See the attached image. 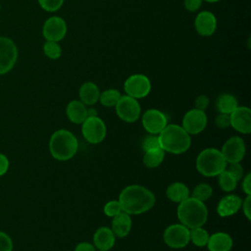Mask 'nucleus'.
<instances>
[{
	"label": "nucleus",
	"mask_w": 251,
	"mask_h": 251,
	"mask_svg": "<svg viewBox=\"0 0 251 251\" xmlns=\"http://www.w3.org/2000/svg\"><path fill=\"white\" fill-rule=\"evenodd\" d=\"M155 201L153 192L139 184L125 187L119 196L123 212L128 215H139L149 211L155 205Z\"/></svg>",
	"instance_id": "f257e3e1"
},
{
	"label": "nucleus",
	"mask_w": 251,
	"mask_h": 251,
	"mask_svg": "<svg viewBox=\"0 0 251 251\" xmlns=\"http://www.w3.org/2000/svg\"><path fill=\"white\" fill-rule=\"evenodd\" d=\"M161 148L176 155L186 152L191 144L190 134L178 125H167L158 134Z\"/></svg>",
	"instance_id": "f03ea898"
},
{
	"label": "nucleus",
	"mask_w": 251,
	"mask_h": 251,
	"mask_svg": "<svg viewBox=\"0 0 251 251\" xmlns=\"http://www.w3.org/2000/svg\"><path fill=\"white\" fill-rule=\"evenodd\" d=\"M176 215L180 224L190 229L204 226L208 219V210L204 202L189 196L178 203Z\"/></svg>",
	"instance_id": "7ed1b4c3"
},
{
	"label": "nucleus",
	"mask_w": 251,
	"mask_h": 251,
	"mask_svg": "<svg viewBox=\"0 0 251 251\" xmlns=\"http://www.w3.org/2000/svg\"><path fill=\"white\" fill-rule=\"evenodd\" d=\"M78 149L76 137L68 129H58L50 137L49 150L53 158L67 161L73 158Z\"/></svg>",
	"instance_id": "20e7f679"
},
{
	"label": "nucleus",
	"mask_w": 251,
	"mask_h": 251,
	"mask_svg": "<svg viewBox=\"0 0 251 251\" xmlns=\"http://www.w3.org/2000/svg\"><path fill=\"white\" fill-rule=\"evenodd\" d=\"M226 161L216 148L202 150L196 158V169L204 176H218L226 169Z\"/></svg>",
	"instance_id": "39448f33"
},
{
	"label": "nucleus",
	"mask_w": 251,
	"mask_h": 251,
	"mask_svg": "<svg viewBox=\"0 0 251 251\" xmlns=\"http://www.w3.org/2000/svg\"><path fill=\"white\" fill-rule=\"evenodd\" d=\"M124 89L126 94L132 98H144L151 91V81L145 75L134 74L126 79Z\"/></svg>",
	"instance_id": "423d86ee"
},
{
	"label": "nucleus",
	"mask_w": 251,
	"mask_h": 251,
	"mask_svg": "<svg viewBox=\"0 0 251 251\" xmlns=\"http://www.w3.org/2000/svg\"><path fill=\"white\" fill-rule=\"evenodd\" d=\"M117 116L126 123L136 122L141 115V108L137 99L128 95H122L115 106Z\"/></svg>",
	"instance_id": "0eeeda50"
},
{
	"label": "nucleus",
	"mask_w": 251,
	"mask_h": 251,
	"mask_svg": "<svg viewBox=\"0 0 251 251\" xmlns=\"http://www.w3.org/2000/svg\"><path fill=\"white\" fill-rule=\"evenodd\" d=\"M81 125V133L87 142L97 144L104 140L106 136V126L98 116L86 118Z\"/></svg>",
	"instance_id": "6e6552de"
},
{
	"label": "nucleus",
	"mask_w": 251,
	"mask_h": 251,
	"mask_svg": "<svg viewBox=\"0 0 251 251\" xmlns=\"http://www.w3.org/2000/svg\"><path fill=\"white\" fill-rule=\"evenodd\" d=\"M165 243L173 249H180L185 247L189 241V228L182 224H175L169 226L163 234Z\"/></svg>",
	"instance_id": "1a4fd4ad"
},
{
	"label": "nucleus",
	"mask_w": 251,
	"mask_h": 251,
	"mask_svg": "<svg viewBox=\"0 0 251 251\" xmlns=\"http://www.w3.org/2000/svg\"><path fill=\"white\" fill-rule=\"evenodd\" d=\"M18 59V48L15 42L5 36H0V75L7 74L15 66Z\"/></svg>",
	"instance_id": "9d476101"
},
{
	"label": "nucleus",
	"mask_w": 251,
	"mask_h": 251,
	"mask_svg": "<svg viewBox=\"0 0 251 251\" xmlns=\"http://www.w3.org/2000/svg\"><path fill=\"white\" fill-rule=\"evenodd\" d=\"M207 123L208 118L205 112L194 108L184 114L181 126L188 134H198L205 129Z\"/></svg>",
	"instance_id": "9b49d317"
},
{
	"label": "nucleus",
	"mask_w": 251,
	"mask_h": 251,
	"mask_svg": "<svg viewBox=\"0 0 251 251\" xmlns=\"http://www.w3.org/2000/svg\"><path fill=\"white\" fill-rule=\"evenodd\" d=\"M143 127L150 134H159L168 125L167 116L160 110L148 109L141 118Z\"/></svg>",
	"instance_id": "f8f14e48"
},
{
	"label": "nucleus",
	"mask_w": 251,
	"mask_h": 251,
	"mask_svg": "<svg viewBox=\"0 0 251 251\" xmlns=\"http://www.w3.org/2000/svg\"><path fill=\"white\" fill-rule=\"evenodd\" d=\"M42 34L46 40L61 41L67 34V24L65 20L58 16L48 18L43 25Z\"/></svg>",
	"instance_id": "ddd939ff"
},
{
	"label": "nucleus",
	"mask_w": 251,
	"mask_h": 251,
	"mask_svg": "<svg viewBox=\"0 0 251 251\" xmlns=\"http://www.w3.org/2000/svg\"><path fill=\"white\" fill-rule=\"evenodd\" d=\"M245 142L239 136H231L223 145L221 150L226 163L240 162L245 155Z\"/></svg>",
	"instance_id": "4468645a"
},
{
	"label": "nucleus",
	"mask_w": 251,
	"mask_h": 251,
	"mask_svg": "<svg viewBox=\"0 0 251 251\" xmlns=\"http://www.w3.org/2000/svg\"><path fill=\"white\" fill-rule=\"evenodd\" d=\"M230 126L238 132L248 134L251 131V110L246 106H237L230 114Z\"/></svg>",
	"instance_id": "2eb2a0df"
},
{
	"label": "nucleus",
	"mask_w": 251,
	"mask_h": 251,
	"mask_svg": "<svg viewBox=\"0 0 251 251\" xmlns=\"http://www.w3.org/2000/svg\"><path fill=\"white\" fill-rule=\"evenodd\" d=\"M194 27L199 35L211 36L217 29V18L210 11H201L195 17Z\"/></svg>",
	"instance_id": "dca6fc26"
},
{
	"label": "nucleus",
	"mask_w": 251,
	"mask_h": 251,
	"mask_svg": "<svg viewBox=\"0 0 251 251\" xmlns=\"http://www.w3.org/2000/svg\"><path fill=\"white\" fill-rule=\"evenodd\" d=\"M242 199L235 194L224 196L217 206V213L220 217L226 218L234 215L241 208Z\"/></svg>",
	"instance_id": "f3484780"
},
{
	"label": "nucleus",
	"mask_w": 251,
	"mask_h": 251,
	"mask_svg": "<svg viewBox=\"0 0 251 251\" xmlns=\"http://www.w3.org/2000/svg\"><path fill=\"white\" fill-rule=\"evenodd\" d=\"M116 236L110 227L101 226L94 232L93 243L99 251L110 250L114 246Z\"/></svg>",
	"instance_id": "a211bd4d"
},
{
	"label": "nucleus",
	"mask_w": 251,
	"mask_h": 251,
	"mask_svg": "<svg viewBox=\"0 0 251 251\" xmlns=\"http://www.w3.org/2000/svg\"><path fill=\"white\" fill-rule=\"evenodd\" d=\"M232 238L229 234L218 231L209 235L207 248L209 251H229L232 247Z\"/></svg>",
	"instance_id": "6ab92c4d"
},
{
	"label": "nucleus",
	"mask_w": 251,
	"mask_h": 251,
	"mask_svg": "<svg viewBox=\"0 0 251 251\" xmlns=\"http://www.w3.org/2000/svg\"><path fill=\"white\" fill-rule=\"evenodd\" d=\"M66 114L72 123L79 125L87 118V107L80 100H72L67 105Z\"/></svg>",
	"instance_id": "aec40b11"
},
{
	"label": "nucleus",
	"mask_w": 251,
	"mask_h": 251,
	"mask_svg": "<svg viewBox=\"0 0 251 251\" xmlns=\"http://www.w3.org/2000/svg\"><path fill=\"white\" fill-rule=\"evenodd\" d=\"M112 231L115 236L125 237L126 236L131 229V218L130 215L121 212L120 214L113 217L112 220Z\"/></svg>",
	"instance_id": "412c9836"
},
{
	"label": "nucleus",
	"mask_w": 251,
	"mask_h": 251,
	"mask_svg": "<svg viewBox=\"0 0 251 251\" xmlns=\"http://www.w3.org/2000/svg\"><path fill=\"white\" fill-rule=\"evenodd\" d=\"M100 91L98 86L92 81L83 82L78 90L79 100L85 106H92L99 100Z\"/></svg>",
	"instance_id": "4be33fe9"
},
{
	"label": "nucleus",
	"mask_w": 251,
	"mask_h": 251,
	"mask_svg": "<svg viewBox=\"0 0 251 251\" xmlns=\"http://www.w3.org/2000/svg\"><path fill=\"white\" fill-rule=\"evenodd\" d=\"M167 197L175 202V203H180L187 197H189V189L188 187L179 181H176L171 183L166 190Z\"/></svg>",
	"instance_id": "5701e85b"
},
{
	"label": "nucleus",
	"mask_w": 251,
	"mask_h": 251,
	"mask_svg": "<svg viewBox=\"0 0 251 251\" xmlns=\"http://www.w3.org/2000/svg\"><path fill=\"white\" fill-rule=\"evenodd\" d=\"M238 106L236 98L229 93L221 94L216 101V107L219 113L230 114Z\"/></svg>",
	"instance_id": "b1692460"
},
{
	"label": "nucleus",
	"mask_w": 251,
	"mask_h": 251,
	"mask_svg": "<svg viewBox=\"0 0 251 251\" xmlns=\"http://www.w3.org/2000/svg\"><path fill=\"white\" fill-rule=\"evenodd\" d=\"M165 158V151L162 148L152 149L144 152L143 155V164L149 168H157L162 164Z\"/></svg>",
	"instance_id": "393cba45"
},
{
	"label": "nucleus",
	"mask_w": 251,
	"mask_h": 251,
	"mask_svg": "<svg viewBox=\"0 0 251 251\" xmlns=\"http://www.w3.org/2000/svg\"><path fill=\"white\" fill-rule=\"evenodd\" d=\"M122 94L118 89L109 88L102 91L99 95V102L104 107H115L118 101L120 100Z\"/></svg>",
	"instance_id": "a878e982"
},
{
	"label": "nucleus",
	"mask_w": 251,
	"mask_h": 251,
	"mask_svg": "<svg viewBox=\"0 0 251 251\" xmlns=\"http://www.w3.org/2000/svg\"><path fill=\"white\" fill-rule=\"evenodd\" d=\"M189 238L194 245L198 247H204L207 245V242L209 239V233L202 226L193 227L189 229Z\"/></svg>",
	"instance_id": "bb28decb"
},
{
	"label": "nucleus",
	"mask_w": 251,
	"mask_h": 251,
	"mask_svg": "<svg viewBox=\"0 0 251 251\" xmlns=\"http://www.w3.org/2000/svg\"><path fill=\"white\" fill-rule=\"evenodd\" d=\"M218 182L222 190H224L225 192L233 191L237 185V180L226 170L223 171L218 176Z\"/></svg>",
	"instance_id": "cd10ccee"
},
{
	"label": "nucleus",
	"mask_w": 251,
	"mask_h": 251,
	"mask_svg": "<svg viewBox=\"0 0 251 251\" xmlns=\"http://www.w3.org/2000/svg\"><path fill=\"white\" fill-rule=\"evenodd\" d=\"M212 194H213V188L210 184L199 183L194 187L191 196L201 202H205L212 196Z\"/></svg>",
	"instance_id": "c85d7f7f"
},
{
	"label": "nucleus",
	"mask_w": 251,
	"mask_h": 251,
	"mask_svg": "<svg viewBox=\"0 0 251 251\" xmlns=\"http://www.w3.org/2000/svg\"><path fill=\"white\" fill-rule=\"evenodd\" d=\"M43 52L46 57L52 60H57L62 55V48L59 42L46 40L43 44Z\"/></svg>",
	"instance_id": "c756f323"
},
{
	"label": "nucleus",
	"mask_w": 251,
	"mask_h": 251,
	"mask_svg": "<svg viewBox=\"0 0 251 251\" xmlns=\"http://www.w3.org/2000/svg\"><path fill=\"white\" fill-rule=\"evenodd\" d=\"M141 147L142 149L145 151L148 150H152V149H157V148H161L160 145V141H159V137L157 134H149L146 135L142 142H141Z\"/></svg>",
	"instance_id": "7c9ffc66"
},
{
	"label": "nucleus",
	"mask_w": 251,
	"mask_h": 251,
	"mask_svg": "<svg viewBox=\"0 0 251 251\" xmlns=\"http://www.w3.org/2000/svg\"><path fill=\"white\" fill-rule=\"evenodd\" d=\"M40 7L46 12H56L64 4V0H38Z\"/></svg>",
	"instance_id": "2f4dec72"
},
{
	"label": "nucleus",
	"mask_w": 251,
	"mask_h": 251,
	"mask_svg": "<svg viewBox=\"0 0 251 251\" xmlns=\"http://www.w3.org/2000/svg\"><path fill=\"white\" fill-rule=\"evenodd\" d=\"M122 207L119 200H111L107 202L104 206V213L107 217L113 218L114 216L120 214L122 212Z\"/></svg>",
	"instance_id": "473e14b6"
},
{
	"label": "nucleus",
	"mask_w": 251,
	"mask_h": 251,
	"mask_svg": "<svg viewBox=\"0 0 251 251\" xmlns=\"http://www.w3.org/2000/svg\"><path fill=\"white\" fill-rule=\"evenodd\" d=\"M229 166L227 169H226L236 180H239L243 176V168L240 165V162L236 163H228Z\"/></svg>",
	"instance_id": "72a5a7b5"
},
{
	"label": "nucleus",
	"mask_w": 251,
	"mask_h": 251,
	"mask_svg": "<svg viewBox=\"0 0 251 251\" xmlns=\"http://www.w3.org/2000/svg\"><path fill=\"white\" fill-rule=\"evenodd\" d=\"M0 251H13L12 238L3 231H0Z\"/></svg>",
	"instance_id": "f704fd0d"
},
{
	"label": "nucleus",
	"mask_w": 251,
	"mask_h": 251,
	"mask_svg": "<svg viewBox=\"0 0 251 251\" xmlns=\"http://www.w3.org/2000/svg\"><path fill=\"white\" fill-rule=\"evenodd\" d=\"M215 124L220 128H226L230 126V117L229 114L220 113L215 120Z\"/></svg>",
	"instance_id": "c9c22d12"
},
{
	"label": "nucleus",
	"mask_w": 251,
	"mask_h": 251,
	"mask_svg": "<svg viewBox=\"0 0 251 251\" xmlns=\"http://www.w3.org/2000/svg\"><path fill=\"white\" fill-rule=\"evenodd\" d=\"M209 103H210V100H209L208 96L204 95V94H201V95L197 96L195 101H194L195 108L198 109V110H201V111H205L208 108Z\"/></svg>",
	"instance_id": "e433bc0d"
},
{
	"label": "nucleus",
	"mask_w": 251,
	"mask_h": 251,
	"mask_svg": "<svg viewBox=\"0 0 251 251\" xmlns=\"http://www.w3.org/2000/svg\"><path fill=\"white\" fill-rule=\"evenodd\" d=\"M203 0H183L184 8L189 12H196L200 9Z\"/></svg>",
	"instance_id": "4c0bfd02"
},
{
	"label": "nucleus",
	"mask_w": 251,
	"mask_h": 251,
	"mask_svg": "<svg viewBox=\"0 0 251 251\" xmlns=\"http://www.w3.org/2000/svg\"><path fill=\"white\" fill-rule=\"evenodd\" d=\"M241 207L243 210L244 216L247 218V220H251V195H247L245 199L241 203Z\"/></svg>",
	"instance_id": "58836bf2"
},
{
	"label": "nucleus",
	"mask_w": 251,
	"mask_h": 251,
	"mask_svg": "<svg viewBox=\"0 0 251 251\" xmlns=\"http://www.w3.org/2000/svg\"><path fill=\"white\" fill-rule=\"evenodd\" d=\"M9 169V160L8 158L0 153V176L5 175Z\"/></svg>",
	"instance_id": "ea45409f"
},
{
	"label": "nucleus",
	"mask_w": 251,
	"mask_h": 251,
	"mask_svg": "<svg viewBox=\"0 0 251 251\" xmlns=\"http://www.w3.org/2000/svg\"><path fill=\"white\" fill-rule=\"evenodd\" d=\"M242 189L246 195H251V174L248 173L242 181Z\"/></svg>",
	"instance_id": "a19ab883"
},
{
	"label": "nucleus",
	"mask_w": 251,
	"mask_h": 251,
	"mask_svg": "<svg viewBox=\"0 0 251 251\" xmlns=\"http://www.w3.org/2000/svg\"><path fill=\"white\" fill-rule=\"evenodd\" d=\"M75 251H95V247L89 242H80L75 246Z\"/></svg>",
	"instance_id": "79ce46f5"
},
{
	"label": "nucleus",
	"mask_w": 251,
	"mask_h": 251,
	"mask_svg": "<svg viewBox=\"0 0 251 251\" xmlns=\"http://www.w3.org/2000/svg\"><path fill=\"white\" fill-rule=\"evenodd\" d=\"M97 110L94 108H87V118L89 117H97Z\"/></svg>",
	"instance_id": "37998d69"
},
{
	"label": "nucleus",
	"mask_w": 251,
	"mask_h": 251,
	"mask_svg": "<svg viewBox=\"0 0 251 251\" xmlns=\"http://www.w3.org/2000/svg\"><path fill=\"white\" fill-rule=\"evenodd\" d=\"M203 1H205L207 3H217V2H220L221 0H203Z\"/></svg>",
	"instance_id": "c03bdc74"
}]
</instances>
